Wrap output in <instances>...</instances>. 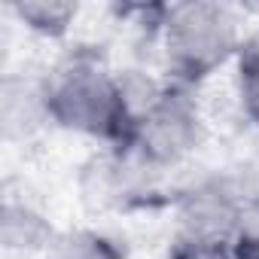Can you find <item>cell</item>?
<instances>
[{
    "mask_svg": "<svg viewBox=\"0 0 259 259\" xmlns=\"http://www.w3.org/2000/svg\"><path fill=\"white\" fill-rule=\"evenodd\" d=\"M13 16L25 25V31L43 40H64L79 16V7L64 0H22L13 4Z\"/></svg>",
    "mask_w": 259,
    "mask_h": 259,
    "instance_id": "cell-7",
    "label": "cell"
},
{
    "mask_svg": "<svg viewBox=\"0 0 259 259\" xmlns=\"http://www.w3.org/2000/svg\"><path fill=\"white\" fill-rule=\"evenodd\" d=\"M165 79L198 89L226 64H235L244 37L235 10L223 4H171L159 25Z\"/></svg>",
    "mask_w": 259,
    "mask_h": 259,
    "instance_id": "cell-2",
    "label": "cell"
},
{
    "mask_svg": "<svg viewBox=\"0 0 259 259\" xmlns=\"http://www.w3.org/2000/svg\"><path fill=\"white\" fill-rule=\"evenodd\" d=\"M43 98L49 125L101 141L113 153H125L135 138V107L116 73L98 49H70L46 76Z\"/></svg>",
    "mask_w": 259,
    "mask_h": 259,
    "instance_id": "cell-1",
    "label": "cell"
},
{
    "mask_svg": "<svg viewBox=\"0 0 259 259\" xmlns=\"http://www.w3.org/2000/svg\"><path fill=\"white\" fill-rule=\"evenodd\" d=\"M244 204L232 189L229 177H213L189 186L177 198V235L174 241L201 250H229L241 220Z\"/></svg>",
    "mask_w": 259,
    "mask_h": 259,
    "instance_id": "cell-4",
    "label": "cell"
},
{
    "mask_svg": "<svg viewBox=\"0 0 259 259\" xmlns=\"http://www.w3.org/2000/svg\"><path fill=\"white\" fill-rule=\"evenodd\" d=\"M49 259H128V250L119 238L98 229H73L58 235L49 250Z\"/></svg>",
    "mask_w": 259,
    "mask_h": 259,
    "instance_id": "cell-8",
    "label": "cell"
},
{
    "mask_svg": "<svg viewBox=\"0 0 259 259\" xmlns=\"http://www.w3.org/2000/svg\"><path fill=\"white\" fill-rule=\"evenodd\" d=\"M0 122H4L7 141H25L40 125L49 122L46 116V98H43V76L25 79V76H7L0 89Z\"/></svg>",
    "mask_w": 259,
    "mask_h": 259,
    "instance_id": "cell-5",
    "label": "cell"
},
{
    "mask_svg": "<svg viewBox=\"0 0 259 259\" xmlns=\"http://www.w3.org/2000/svg\"><path fill=\"white\" fill-rule=\"evenodd\" d=\"M232 67H235V92H238L241 110L250 122L259 125V37L244 40Z\"/></svg>",
    "mask_w": 259,
    "mask_h": 259,
    "instance_id": "cell-9",
    "label": "cell"
},
{
    "mask_svg": "<svg viewBox=\"0 0 259 259\" xmlns=\"http://www.w3.org/2000/svg\"><path fill=\"white\" fill-rule=\"evenodd\" d=\"M0 238L4 247L13 253H37V250H52V244L58 241L52 223L31 207L28 201H16L7 198L4 210H0Z\"/></svg>",
    "mask_w": 259,
    "mask_h": 259,
    "instance_id": "cell-6",
    "label": "cell"
},
{
    "mask_svg": "<svg viewBox=\"0 0 259 259\" xmlns=\"http://www.w3.org/2000/svg\"><path fill=\"white\" fill-rule=\"evenodd\" d=\"M201 141H204V119L195 92L165 79L159 98L141 113L132 147L125 153L138 159L144 168H150L153 174H159L189 159L201 147Z\"/></svg>",
    "mask_w": 259,
    "mask_h": 259,
    "instance_id": "cell-3",
    "label": "cell"
},
{
    "mask_svg": "<svg viewBox=\"0 0 259 259\" xmlns=\"http://www.w3.org/2000/svg\"><path fill=\"white\" fill-rule=\"evenodd\" d=\"M232 259H259V210H244V220L229 244Z\"/></svg>",
    "mask_w": 259,
    "mask_h": 259,
    "instance_id": "cell-11",
    "label": "cell"
},
{
    "mask_svg": "<svg viewBox=\"0 0 259 259\" xmlns=\"http://www.w3.org/2000/svg\"><path fill=\"white\" fill-rule=\"evenodd\" d=\"M229 180H232V189L238 192L241 204L247 210H259V153L250 156L235 174H229Z\"/></svg>",
    "mask_w": 259,
    "mask_h": 259,
    "instance_id": "cell-10",
    "label": "cell"
},
{
    "mask_svg": "<svg viewBox=\"0 0 259 259\" xmlns=\"http://www.w3.org/2000/svg\"><path fill=\"white\" fill-rule=\"evenodd\" d=\"M168 259H232L229 250H201V247H189L180 241H171Z\"/></svg>",
    "mask_w": 259,
    "mask_h": 259,
    "instance_id": "cell-12",
    "label": "cell"
}]
</instances>
